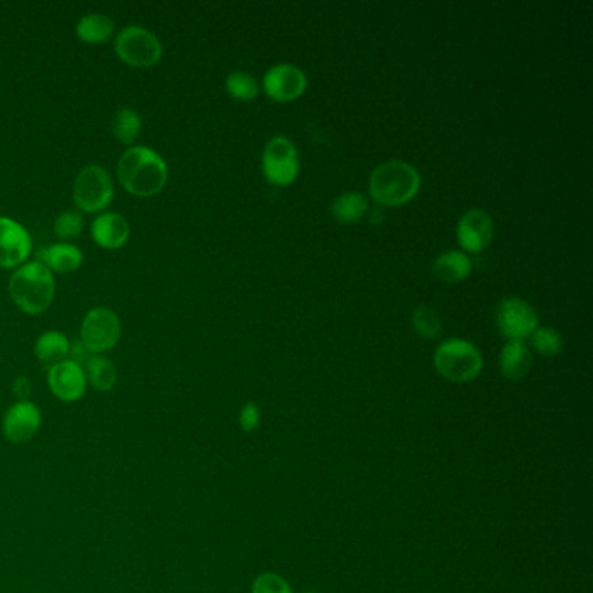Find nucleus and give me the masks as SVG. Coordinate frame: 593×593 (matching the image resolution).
Instances as JSON below:
<instances>
[{
  "label": "nucleus",
  "instance_id": "nucleus-1",
  "mask_svg": "<svg viewBox=\"0 0 593 593\" xmlns=\"http://www.w3.org/2000/svg\"><path fill=\"white\" fill-rule=\"evenodd\" d=\"M120 185L136 197H154L166 187L169 178L166 160L148 147L127 148L119 159Z\"/></svg>",
  "mask_w": 593,
  "mask_h": 593
},
{
  "label": "nucleus",
  "instance_id": "nucleus-2",
  "mask_svg": "<svg viewBox=\"0 0 593 593\" xmlns=\"http://www.w3.org/2000/svg\"><path fill=\"white\" fill-rule=\"evenodd\" d=\"M56 293L53 272L39 261H27L14 270L9 280V294L14 305L28 315L44 314Z\"/></svg>",
  "mask_w": 593,
  "mask_h": 593
},
{
  "label": "nucleus",
  "instance_id": "nucleus-3",
  "mask_svg": "<svg viewBox=\"0 0 593 593\" xmlns=\"http://www.w3.org/2000/svg\"><path fill=\"white\" fill-rule=\"evenodd\" d=\"M421 178L416 167L402 160H388L374 169L369 178V194L380 206H404L420 192Z\"/></svg>",
  "mask_w": 593,
  "mask_h": 593
},
{
  "label": "nucleus",
  "instance_id": "nucleus-4",
  "mask_svg": "<svg viewBox=\"0 0 593 593\" xmlns=\"http://www.w3.org/2000/svg\"><path fill=\"white\" fill-rule=\"evenodd\" d=\"M434 364L442 378L454 383H468L479 376L484 359L474 343L453 338L440 343L435 350Z\"/></svg>",
  "mask_w": 593,
  "mask_h": 593
},
{
  "label": "nucleus",
  "instance_id": "nucleus-5",
  "mask_svg": "<svg viewBox=\"0 0 593 593\" xmlns=\"http://www.w3.org/2000/svg\"><path fill=\"white\" fill-rule=\"evenodd\" d=\"M115 187L107 169L91 164L80 171L74 183V202L84 213H101L114 200Z\"/></svg>",
  "mask_w": 593,
  "mask_h": 593
},
{
  "label": "nucleus",
  "instance_id": "nucleus-6",
  "mask_svg": "<svg viewBox=\"0 0 593 593\" xmlns=\"http://www.w3.org/2000/svg\"><path fill=\"white\" fill-rule=\"evenodd\" d=\"M115 53L129 67H154L162 58V44L147 28L131 25L115 37Z\"/></svg>",
  "mask_w": 593,
  "mask_h": 593
},
{
  "label": "nucleus",
  "instance_id": "nucleus-7",
  "mask_svg": "<svg viewBox=\"0 0 593 593\" xmlns=\"http://www.w3.org/2000/svg\"><path fill=\"white\" fill-rule=\"evenodd\" d=\"M261 169L268 183L275 187L291 185L300 174V157L293 141L286 136L268 141L261 155Z\"/></svg>",
  "mask_w": 593,
  "mask_h": 593
},
{
  "label": "nucleus",
  "instance_id": "nucleus-8",
  "mask_svg": "<svg viewBox=\"0 0 593 593\" xmlns=\"http://www.w3.org/2000/svg\"><path fill=\"white\" fill-rule=\"evenodd\" d=\"M120 327L119 315L114 310L96 307L87 312L80 324V341L93 355L110 352L119 343Z\"/></svg>",
  "mask_w": 593,
  "mask_h": 593
},
{
  "label": "nucleus",
  "instance_id": "nucleus-9",
  "mask_svg": "<svg viewBox=\"0 0 593 593\" xmlns=\"http://www.w3.org/2000/svg\"><path fill=\"white\" fill-rule=\"evenodd\" d=\"M538 314L527 301L520 298L501 300L496 310V326L508 341H524L538 329Z\"/></svg>",
  "mask_w": 593,
  "mask_h": 593
},
{
  "label": "nucleus",
  "instance_id": "nucleus-10",
  "mask_svg": "<svg viewBox=\"0 0 593 593\" xmlns=\"http://www.w3.org/2000/svg\"><path fill=\"white\" fill-rule=\"evenodd\" d=\"M32 239L27 228L7 216H0V268L16 270L27 263Z\"/></svg>",
  "mask_w": 593,
  "mask_h": 593
},
{
  "label": "nucleus",
  "instance_id": "nucleus-11",
  "mask_svg": "<svg viewBox=\"0 0 593 593\" xmlns=\"http://www.w3.org/2000/svg\"><path fill=\"white\" fill-rule=\"evenodd\" d=\"M42 425V413L30 400H20L7 409L2 420V434L11 444H27Z\"/></svg>",
  "mask_w": 593,
  "mask_h": 593
},
{
  "label": "nucleus",
  "instance_id": "nucleus-12",
  "mask_svg": "<svg viewBox=\"0 0 593 593\" xmlns=\"http://www.w3.org/2000/svg\"><path fill=\"white\" fill-rule=\"evenodd\" d=\"M307 75L289 63L275 65L263 77V89L270 100L287 103L300 98L307 91Z\"/></svg>",
  "mask_w": 593,
  "mask_h": 593
},
{
  "label": "nucleus",
  "instance_id": "nucleus-13",
  "mask_svg": "<svg viewBox=\"0 0 593 593\" xmlns=\"http://www.w3.org/2000/svg\"><path fill=\"white\" fill-rule=\"evenodd\" d=\"M456 237L463 251L472 254L482 253L493 242V218L482 209H470L458 221Z\"/></svg>",
  "mask_w": 593,
  "mask_h": 593
},
{
  "label": "nucleus",
  "instance_id": "nucleus-14",
  "mask_svg": "<svg viewBox=\"0 0 593 593\" xmlns=\"http://www.w3.org/2000/svg\"><path fill=\"white\" fill-rule=\"evenodd\" d=\"M49 388L61 402H77L86 394L87 380L84 367L74 360H63L56 366L49 367Z\"/></svg>",
  "mask_w": 593,
  "mask_h": 593
},
{
  "label": "nucleus",
  "instance_id": "nucleus-15",
  "mask_svg": "<svg viewBox=\"0 0 593 593\" xmlns=\"http://www.w3.org/2000/svg\"><path fill=\"white\" fill-rule=\"evenodd\" d=\"M91 235L103 249H120L131 235V228L124 216L117 213H100L91 225Z\"/></svg>",
  "mask_w": 593,
  "mask_h": 593
},
{
  "label": "nucleus",
  "instance_id": "nucleus-16",
  "mask_svg": "<svg viewBox=\"0 0 593 593\" xmlns=\"http://www.w3.org/2000/svg\"><path fill=\"white\" fill-rule=\"evenodd\" d=\"M37 261L49 268L51 272L68 274V272H74L80 268L84 261V254L79 247L70 244V242H58V244H51V246L40 249L37 253Z\"/></svg>",
  "mask_w": 593,
  "mask_h": 593
},
{
  "label": "nucleus",
  "instance_id": "nucleus-17",
  "mask_svg": "<svg viewBox=\"0 0 593 593\" xmlns=\"http://www.w3.org/2000/svg\"><path fill=\"white\" fill-rule=\"evenodd\" d=\"M533 367V354L524 341H508L500 354L501 374L510 381L526 378Z\"/></svg>",
  "mask_w": 593,
  "mask_h": 593
},
{
  "label": "nucleus",
  "instance_id": "nucleus-18",
  "mask_svg": "<svg viewBox=\"0 0 593 593\" xmlns=\"http://www.w3.org/2000/svg\"><path fill=\"white\" fill-rule=\"evenodd\" d=\"M434 274L447 284H456L472 274V260L463 251H446L434 261Z\"/></svg>",
  "mask_w": 593,
  "mask_h": 593
},
{
  "label": "nucleus",
  "instance_id": "nucleus-19",
  "mask_svg": "<svg viewBox=\"0 0 593 593\" xmlns=\"http://www.w3.org/2000/svg\"><path fill=\"white\" fill-rule=\"evenodd\" d=\"M35 355L37 359L53 367L68 359L70 355V340L60 331H47L40 334L39 340L35 341Z\"/></svg>",
  "mask_w": 593,
  "mask_h": 593
},
{
  "label": "nucleus",
  "instance_id": "nucleus-20",
  "mask_svg": "<svg viewBox=\"0 0 593 593\" xmlns=\"http://www.w3.org/2000/svg\"><path fill=\"white\" fill-rule=\"evenodd\" d=\"M75 32L86 44H105L114 35L115 23L107 14H86L80 18Z\"/></svg>",
  "mask_w": 593,
  "mask_h": 593
},
{
  "label": "nucleus",
  "instance_id": "nucleus-21",
  "mask_svg": "<svg viewBox=\"0 0 593 593\" xmlns=\"http://www.w3.org/2000/svg\"><path fill=\"white\" fill-rule=\"evenodd\" d=\"M367 197L359 192H348V194L336 197L331 207L334 220L340 221L343 225H354L359 223L367 213Z\"/></svg>",
  "mask_w": 593,
  "mask_h": 593
},
{
  "label": "nucleus",
  "instance_id": "nucleus-22",
  "mask_svg": "<svg viewBox=\"0 0 593 593\" xmlns=\"http://www.w3.org/2000/svg\"><path fill=\"white\" fill-rule=\"evenodd\" d=\"M87 383H91L98 392H110L117 383V367L112 360L103 355H93L84 364Z\"/></svg>",
  "mask_w": 593,
  "mask_h": 593
},
{
  "label": "nucleus",
  "instance_id": "nucleus-23",
  "mask_svg": "<svg viewBox=\"0 0 593 593\" xmlns=\"http://www.w3.org/2000/svg\"><path fill=\"white\" fill-rule=\"evenodd\" d=\"M141 117L133 108H120L112 122V133L124 145H133L141 134Z\"/></svg>",
  "mask_w": 593,
  "mask_h": 593
},
{
  "label": "nucleus",
  "instance_id": "nucleus-24",
  "mask_svg": "<svg viewBox=\"0 0 593 593\" xmlns=\"http://www.w3.org/2000/svg\"><path fill=\"white\" fill-rule=\"evenodd\" d=\"M227 93L237 101H253L260 93V84L246 72H232L225 80Z\"/></svg>",
  "mask_w": 593,
  "mask_h": 593
},
{
  "label": "nucleus",
  "instance_id": "nucleus-25",
  "mask_svg": "<svg viewBox=\"0 0 593 593\" xmlns=\"http://www.w3.org/2000/svg\"><path fill=\"white\" fill-rule=\"evenodd\" d=\"M531 343H533L534 350L543 357H555L562 352V347H564V340L554 327H538L531 334Z\"/></svg>",
  "mask_w": 593,
  "mask_h": 593
},
{
  "label": "nucleus",
  "instance_id": "nucleus-26",
  "mask_svg": "<svg viewBox=\"0 0 593 593\" xmlns=\"http://www.w3.org/2000/svg\"><path fill=\"white\" fill-rule=\"evenodd\" d=\"M54 235L63 242L79 239L84 230V218L77 211H63L54 220Z\"/></svg>",
  "mask_w": 593,
  "mask_h": 593
},
{
  "label": "nucleus",
  "instance_id": "nucleus-27",
  "mask_svg": "<svg viewBox=\"0 0 593 593\" xmlns=\"http://www.w3.org/2000/svg\"><path fill=\"white\" fill-rule=\"evenodd\" d=\"M414 331L420 334L421 338H435L440 333V317L434 308L421 307L416 308L413 314Z\"/></svg>",
  "mask_w": 593,
  "mask_h": 593
},
{
  "label": "nucleus",
  "instance_id": "nucleus-28",
  "mask_svg": "<svg viewBox=\"0 0 593 593\" xmlns=\"http://www.w3.org/2000/svg\"><path fill=\"white\" fill-rule=\"evenodd\" d=\"M251 593H293V588L280 574L263 573L254 580Z\"/></svg>",
  "mask_w": 593,
  "mask_h": 593
},
{
  "label": "nucleus",
  "instance_id": "nucleus-29",
  "mask_svg": "<svg viewBox=\"0 0 593 593\" xmlns=\"http://www.w3.org/2000/svg\"><path fill=\"white\" fill-rule=\"evenodd\" d=\"M261 413L260 407L256 406L254 402H247L246 406L240 409L239 425L242 432L246 434H253L260 428Z\"/></svg>",
  "mask_w": 593,
  "mask_h": 593
},
{
  "label": "nucleus",
  "instance_id": "nucleus-30",
  "mask_svg": "<svg viewBox=\"0 0 593 593\" xmlns=\"http://www.w3.org/2000/svg\"><path fill=\"white\" fill-rule=\"evenodd\" d=\"M30 390H32V385H30L27 376L16 378V381H14V394L18 395L21 400H27Z\"/></svg>",
  "mask_w": 593,
  "mask_h": 593
},
{
  "label": "nucleus",
  "instance_id": "nucleus-31",
  "mask_svg": "<svg viewBox=\"0 0 593 593\" xmlns=\"http://www.w3.org/2000/svg\"><path fill=\"white\" fill-rule=\"evenodd\" d=\"M303 593H317V592H314V590H307V592H303Z\"/></svg>",
  "mask_w": 593,
  "mask_h": 593
}]
</instances>
